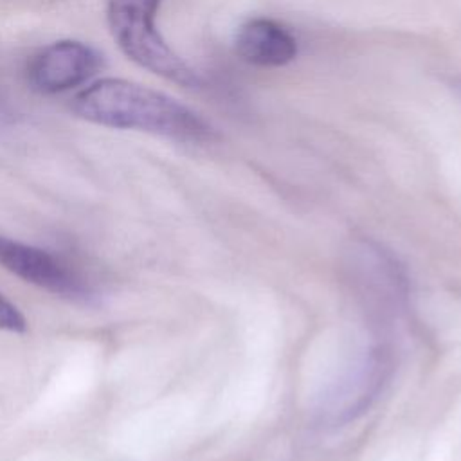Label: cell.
Returning a JSON list of instances; mask_svg holds the SVG:
<instances>
[{
  "label": "cell",
  "mask_w": 461,
  "mask_h": 461,
  "mask_svg": "<svg viewBox=\"0 0 461 461\" xmlns=\"http://www.w3.org/2000/svg\"><path fill=\"white\" fill-rule=\"evenodd\" d=\"M72 112L94 124L139 130L184 142H203L214 135L211 124L176 99L133 81L104 77L72 101Z\"/></svg>",
  "instance_id": "6da1fadb"
},
{
  "label": "cell",
  "mask_w": 461,
  "mask_h": 461,
  "mask_svg": "<svg viewBox=\"0 0 461 461\" xmlns=\"http://www.w3.org/2000/svg\"><path fill=\"white\" fill-rule=\"evenodd\" d=\"M162 0H106V20L119 49L139 67L176 85L200 86L198 74L166 43L157 29Z\"/></svg>",
  "instance_id": "7a4b0ae2"
},
{
  "label": "cell",
  "mask_w": 461,
  "mask_h": 461,
  "mask_svg": "<svg viewBox=\"0 0 461 461\" xmlns=\"http://www.w3.org/2000/svg\"><path fill=\"white\" fill-rule=\"evenodd\" d=\"M0 265L16 277L70 301H88L90 285L70 265L32 245L0 234Z\"/></svg>",
  "instance_id": "3957f363"
},
{
  "label": "cell",
  "mask_w": 461,
  "mask_h": 461,
  "mask_svg": "<svg viewBox=\"0 0 461 461\" xmlns=\"http://www.w3.org/2000/svg\"><path fill=\"white\" fill-rule=\"evenodd\" d=\"M101 68L99 52L74 40H61L43 47L27 65V81L32 90L54 95L88 83Z\"/></svg>",
  "instance_id": "277c9868"
},
{
  "label": "cell",
  "mask_w": 461,
  "mask_h": 461,
  "mask_svg": "<svg viewBox=\"0 0 461 461\" xmlns=\"http://www.w3.org/2000/svg\"><path fill=\"white\" fill-rule=\"evenodd\" d=\"M234 49L243 61L256 67H283L297 56L294 34L270 18L245 22L236 34Z\"/></svg>",
  "instance_id": "5b68a950"
},
{
  "label": "cell",
  "mask_w": 461,
  "mask_h": 461,
  "mask_svg": "<svg viewBox=\"0 0 461 461\" xmlns=\"http://www.w3.org/2000/svg\"><path fill=\"white\" fill-rule=\"evenodd\" d=\"M25 319L20 310L11 304L4 295H0V330L2 331H23Z\"/></svg>",
  "instance_id": "8992f818"
},
{
  "label": "cell",
  "mask_w": 461,
  "mask_h": 461,
  "mask_svg": "<svg viewBox=\"0 0 461 461\" xmlns=\"http://www.w3.org/2000/svg\"><path fill=\"white\" fill-rule=\"evenodd\" d=\"M5 115H7V104L0 94V117H5Z\"/></svg>",
  "instance_id": "52a82bcc"
},
{
  "label": "cell",
  "mask_w": 461,
  "mask_h": 461,
  "mask_svg": "<svg viewBox=\"0 0 461 461\" xmlns=\"http://www.w3.org/2000/svg\"><path fill=\"white\" fill-rule=\"evenodd\" d=\"M459 90H461V86H459Z\"/></svg>",
  "instance_id": "ba28073f"
}]
</instances>
